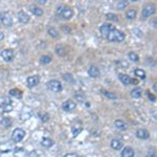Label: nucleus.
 Here are the masks:
<instances>
[{
  "instance_id": "obj_25",
  "label": "nucleus",
  "mask_w": 157,
  "mask_h": 157,
  "mask_svg": "<svg viewBox=\"0 0 157 157\" xmlns=\"http://www.w3.org/2000/svg\"><path fill=\"white\" fill-rule=\"evenodd\" d=\"M74 99H76V102L80 103H85V101H86V97L82 92H76L74 93Z\"/></svg>"
},
{
  "instance_id": "obj_34",
  "label": "nucleus",
  "mask_w": 157,
  "mask_h": 157,
  "mask_svg": "<svg viewBox=\"0 0 157 157\" xmlns=\"http://www.w3.org/2000/svg\"><path fill=\"white\" fill-rule=\"evenodd\" d=\"M50 61H51V58L49 56H42L40 59V62L42 64H48V63H50Z\"/></svg>"
},
{
  "instance_id": "obj_23",
  "label": "nucleus",
  "mask_w": 157,
  "mask_h": 157,
  "mask_svg": "<svg viewBox=\"0 0 157 157\" xmlns=\"http://www.w3.org/2000/svg\"><path fill=\"white\" fill-rule=\"evenodd\" d=\"M101 92L104 94L105 97H108V99H117V97H116L114 93L108 91V90H106V89H101Z\"/></svg>"
},
{
  "instance_id": "obj_37",
  "label": "nucleus",
  "mask_w": 157,
  "mask_h": 157,
  "mask_svg": "<svg viewBox=\"0 0 157 157\" xmlns=\"http://www.w3.org/2000/svg\"><path fill=\"white\" fill-rule=\"evenodd\" d=\"M106 17H107V19H109V20H111V21H114V22H116V21H118L117 16L114 15V14H112V13L107 14V15H106Z\"/></svg>"
},
{
  "instance_id": "obj_6",
  "label": "nucleus",
  "mask_w": 157,
  "mask_h": 157,
  "mask_svg": "<svg viewBox=\"0 0 157 157\" xmlns=\"http://www.w3.org/2000/svg\"><path fill=\"white\" fill-rule=\"evenodd\" d=\"M0 21H1V23L4 26H6V27H10V26L13 25V18H12V16L8 13L0 14Z\"/></svg>"
},
{
  "instance_id": "obj_17",
  "label": "nucleus",
  "mask_w": 157,
  "mask_h": 157,
  "mask_svg": "<svg viewBox=\"0 0 157 157\" xmlns=\"http://www.w3.org/2000/svg\"><path fill=\"white\" fill-rule=\"evenodd\" d=\"M134 150L131 147H126L122 152V157H134Z\"/></svg>"
},
{
  "instance_id": "obj_15",
  "label": "nucleus",
  "mask_w": 157,
  "mask_h": 157,
  "mask_svg": "<svg viewBox=\"0 0 157 157\" xmlns=\"http://www.w3.org/2000/svg\"><path fill=\"white\" fill-rule=\"evenodd\" d=\"M118 78H119V81L126 85V86H128L131 84V78L128 76V74H124V73H118Z\"/></svg>"
},
{
  "instance_id": "obj_24",
  "label": "nucleus",
  "mask_w": 157,
  "mask_h": 157,
  "mask_svg": "<svg viewBox=\"0 0 157 157\" xmlns=\"http://www.w3.org/2000/svg\"><path fill=\"white\" fill-rule=\"evenodd\" d=\"M10 94L12 97H17V99H21V97H22V92H21V90H19V89H17V88L10 89Z\"/></svg>"
},
{
  "instance_id": "obj_9",
  "label": "nucleus",
  "mask_w": 157,
  "mask_h": 157,
  "mask_svg": "<svg viewBox=\"0 0 157 157\" xmlns=\"http://www.w3.org/2000/svg\"><path fill=\"white\" fill-rule=\"evenodd\" d=\"M31 115H33L31 109L28 107H25L22 109V111H21V113H20V119L23 122V120H26V119H28V118H31Z\"/></svg>"
},
{
  "instance_id": "obj_46",
  "label": "nucleus",
  "mask_w": 157,
  "mask_h": 157,
  "mask_svg": "<svg viewBox=\"0 0 157 157\" xmlns=\"http://www.w3.org/2000/svg\"><path fill=\"white\" fill-rule=\"evenodd\" d=\"M131 83L137 84V83H138V81H137V80H135V78H131Z\"/></svg>"
},
{
  "instance_id": "obj_42",
  "label": "nucleus",
  "mask_w": 157,
  "mask_h": 157,
  "mask_svg": "<svg viewBox=\"0 0 157 157\" xmlns=\"http://www.w3.org/2000/svg\"><path fill=\"white\" fill-rule=\"evenodd\" d=\"M64 157H78L76 154H74V153H69V154H66Z\"/></svg>"
},
{
  "instance_id": "obj_12",
  "label": "nucleus",
  "mask_w": 157,
  "mask_h": 157,
  "mask_svg": "<svg viewBox=\"0 0 157 157\" xmlns=\"http://www.w3.org/2000/svg\"><path fill=\"white\" fill-rule=\"evenodd\" d=\"M113 27L110 24H103L102 26H101V28H99V31H101V35H102L103 37H105V38H107L108 35H109V33L111 31V29H112Z\"/></svg>"
},
{
  "instance_id": "obj_22",
  "label": "nucleus",
  "mask_w": 157,
  "mask_h": 157,
  "mask_svg": "<svg viewBox=\"0 0 157 157\" xmlns=\"http://www.w3.org/2000/svg\"><path fill=\"white\" fill-rule=\"evenodd\" d=\"M136 15H137V10H136L135 8H131V10H129L128 12L126 13V17H127V19H129V20L134 19L136 17Z\"/></svg>"
},
{
  "instance_id": "obj_16",
  "label": "nucleus",
  "mask_w": 157,
  "mask_h": 157,
  "mask_svg": "<svg viewBox=\"0 0 157 157\" xmlns=\"http://www.w3.org/2000/svg\"><path fill=\"white\" fill-rule=\"evenodd\" d=\"M18 19H19V21H20L21 23L25 24L29 21V16L27 15L25 12L21 10V12H19V14H18Z\"/></svg>"
},
{
  "instance_id": "obj_7",
  "label": "nucleus",
  "mask_w": 157,
  "mask_h": 157,
  "mask_svg": "<svg viewBox=\"0 0 157 157\" xmlns=\"http://www.w3.org/2000/svg\"><path fill=\"white\" fill-rule=\"evenodd\" d=\"M76 103L73 102V101H71V99H67L65 102H63V104H62L63 110L66 111V112H70V111L76 109Z\"/></svg>"
},
{
  "instance_id": "obj_5",
  "label": "nucleus",
  "mask_w": 157,
  "mask_h": 157,
  "mask_svg": "<svg viewBox=\"0 0 157 157\" xmlns=\"http://www.w3.org/2000/svg\"><path fill=\"white\" fill-rule=\"evenodd\" d=\"M46 86H47V88L52 92H60L61 90H62V84H61L59 81H57V80L48 81L46 84Z\"/></svg>"
},
{
  "instance_id": "obj_19",
  "label": "nucleus",
  "mask_w": 157,
  "mask_h": 157,
  "mask_svg": "<svg viewBox=\"0 0 157 157\" xmlns=\"http://www.w3.org/2000/svg\"><path fill=\"white\" fill-rule=\"evenodd\" d=\"M110 146H111V148L114 150H120L123 148V142L120 140H118V139H112Z\"/></svg>"
},
{
  "instance_id": "obj_14",
  "label": "nucleus",
  "mask_w": 157,
  "mask_h": 157,
  "mask_svg": "<svg viewBox=\"0 0 157 157\" xmlns=\"http://www.w3.org/2000/svg\"><path fill=\"white\" fill-rule=\"evenodd\" d=\"M88 74L89 76H91V78H99V74H101V71L97 67V66H91V67L88 69Z\"/></svg>"
},
{
  "instance_id": "obj_32",
  "label": "nucleus",
  "mask_w": 157,
  "mask_h": 157,
  "mask_svg": "<svg viewBox=\"0 0 157 157\" xmlns=\"http://www.w3.org/2000/svg\"><path fill=\"white\" fill-rule=\"evenodd\" d=\"M127 5H128V2L125 1V0H122V1H118L117 2V5H116V8L118 10H125L127 8Z\"/></svg>"
},
{
  "instance_id": "obj_1",
  "label": "nucleus",
  "mask_w": 157,
  "mask_h": 157,
  "mask_svg": "<svg viewBox=\"0 0 157 157\" xmlns=\"http://www.w3.org/2000/svg\"><path fill=\"white\" fill-rule=\"evenodd\" d=\"M125 38L126 36L123 31H118V29L116 28L111 29V31H110L107 37V39L111 42H123L124 40H125Z\"/></svg>"
},
{
  "instance_id": "obj_11",
  "label": "nucleus",
  "mask_w": 157,
  "mask_h": 157,
  "mask_svg": "<svg viewBox=\"0 0 157 157\" xmlns=\"http://www.w3.org/2000/svg\"><path fill=\"white\" fill-rule=\"evenodd\" d=\"M136 137L139 139H148L150 137L149 131L147 129H138L136 131Z\"/></svg>"
},
{
  "instance_id": "obj_31",
  "label": "nucleus",
  "mask_w": 157,
  "mask_h": 157,
  "mask_svg": "<svg viewBox=\"0 0 157 157\" xmlns=\"http://www.w3.org/2000/svg\"><path fill=\"white\" fill-rule=\"evenodd\" d=\"M128 57H129V59H130V60L132 61V62H138V61H139V57H138V55H137L136 52H134V51L129 52Z\"/></svg>"
},
{
  "instance_id": "obj_3",
  "label": "nucleus",
  "mask_w": 157,
  "mask_h": 157,
  "mask_svg": "<svg viewBox=\"0 0 157 157\" xmlns=\"http://www.w3.org/2000/svg\"><path fill=\"white\" fill-rule=\"evenodd\" d=\"M155 12H156V6H155L154 3H148L144 6L142 8V12H141V18L147 19L149 18L150 16L154 15Z\"/></svg>"
},
{
  "instance_id": "obj_28",
  "label": "nucleus",
  "mask_w": 157,
  "mask_h": 157,
  "mask_svg": "<svg viewBox=\"0 0 157 157\" xmlns=\"http://www.w3.org/2000/svg\"><path fill=\"white\" fill-rule=\"evenodd\" d=\"M12 110H13L12 104H10V105H1V106H0V113H2V112H10Z\"/></svg>"
},
{
  "instance_id": "obj_30",
  "label": "nucleus",
  "mask_w": 157,
  "mask_h": 157,
  "mask_svg": "<svg viewBox=\"0 0 157 157\" xmlns=\"http://www.w3.org/2000/svg\"><path fill=\"white\" fill-rule=\"evenodd\" d=\"M38 115H39V118L43 123H46V122H48V119H49V115L46 112H39Z\"/></svg>"
},
{
  "instance_id": "obj_10",
  "label": "nucleus",
  "mask_w": 157,
  "mask_h": 157,
  "mask_svg": "<svg viewBox=\"0 0 157 157\" xmlns=\"http://www.w3.org/2000/svg\"><path fill=\"white\" fill-rule=\"evenodd\" d=\"M26 82H27V86H28L29 88H33V87L37 86V85L39 84L40 78H39V76H31L27 78Z\"/></svg>"
},
{
  "instance_id": "obj_21",
  "label": "nucleus",
  "mask_w": 157,
  "mask_h": 157,
  "mask_svg": "<svg viewBox=\"0 0 157 157\" xmlns=\"http://www.w3.org/2000/svg\"><path fill=\"white\" fill-rule=\"evenodd\" d=\"M29 10L36 16H41L42 14H43L42 8H40L39 6H37V5H31V6H29Z\"/></svg>"
},
{
  "instance_id": "obj_18",
  "label": "nucleus",
  "mask_w": 157,
  "mask_h": 157,
  "mask_svg": "<svg viewBox=\"0 0 157 157\" xmlns=\"http://www.w3.org/2000/svg\"><path fill=\"white\" fill-rule=\"evenodd\" d=\"M114 126H115V128L118 129V130H120V131L127 130V124H126L125 122H123V120H120V119L115 120Z\"/></svg>"
},
{
  "instance_id": "obj_38",
  "label": "nucleus",
  "mask_w": 157,
  "mask_h": 157,
  "mask_svg": "<svg viewBox=\"0 0 157 157\" xmlns=\"http://www.w3.org/2000/svg\"><path fill=\"white\" fill-rule=\"evenodd\" d=\"M63 78H64V80H65L66 82H69V83L73 82V76H71L70 73H65V74L63 76Z\"/></svg>"
},
{
  "instance_id": "obj_47",
  "label": "nucleus",
  "mask_w": 157,
  "mask_h": 157,
  "mask_svg": "<svg viewBox=\"0 0 157 157\" xmlns=\"http://www.w3.org/2000/svg\"><path fill=\"white\" fill-rule=\"evenodd\" d=\"M153 25H154V27H156V28H157V18L153 21Z\"/></svg>"
},
{
  "instance_id": "obj_39",
  "label": "nucleus",
  "mask_w": 157,
  "mask_h": 157,
  "mask_svg": "<svg viewBox=\"0 0 157 157\" xmlns=\"http://www.w3.org/2000/svg\"><path fill=\"white\" fill-rule=\"evenodd\" d=\"M82 131V128L81 127H78V128H72V134H73V136H76L78 135V133H80V132H81Z\"/></svg>"
},
{
  "instance_id": "obj_26",
  "label": "nucleus",
  "mask_w": 157,
  "mask_h": 157,
  "mask_svg": "<svg viewBox=\"0 0 157 157\" xmlns=\"http://www.w3.org/2000/svg\"><path fill=\"white\" fill-rule=\"evenodd\" d=\"M134 73H135L136 76H138L141 80H144V78H146V71L140 69V68H136L135 70H134Z\"/></svg>"
},
{
  "instance_id": "obj_44",
  "label": "nucleus",
  "mask_w": 157,
  "mask_h": 157,
  "mask_svg": "<svg viewBox=\"0 0 157 157\" xmlns=\"http://www.w3.org/2000/svg\"><path fill=\"white\" fill-rule=\"evenodd\" d=\"M3 39H4V35H3V33L0 31V41H2Z\"/></svg>"
},
{
  "instance_id": "obj_20",
  "label": "nucleus",
  "mask_w": 157,
  "mask_h": 157,
  "mask_svg": "<svg viewBox=\"0 0 157 157\" xmlns=\"http://www.w3.org/2000/svg\"><path fill=\"white\" fill-rule=\"evenodd\" d=\"M141 94H142V90H141V88H139V87H135V88L132 89V91H131V95H132V97H134V99H139V97H141Z\"/></svg>"
},
{
  "instance_id": "obj_45",
  "label": "nucleus",
  "mask_w": 157,
  "mask_h": 157,
  "mask_svg": "<svg viewBox=\"0 0 157 157\" xmlns=\"http://www.w3.org/2000/svg\"><path fill=\"white\" fill-rule=\"evenodd\" d=\"M39 3H41V4H45L46 3V0H37Z\"/></svg>"
},
{
  "instance_id": "obj_40",
  "label": "nucleus",
  "mask_w": 157,
  "mask_h": 157,
  "mask_svg": "<svg viewBox=\"0 0 157 157\" xmlns=\"http://www.w3.org/2000/svg\"><path fill=\"white\" fill-rule=\"evenodd\" d=\"M147 157H157V155L153 150H150V151L147 153Z\"/></svg>"
},
{
  "instance_id": "obj_33",
  "label": "nucleus",
  "mask_w": 157,
  "mask_h": 157,
  "mask_svg": "<svg viewBox=\"0 0 157 157\" xmlns=\"http://www.w3.org/2000/svg\"><path fill=\"white\" fill-rule=\"evenodd\" d=\"M116 64H117V66H119L120 68H127L129 66V63L127 62L126 60H118V61H116Z\"/></svg>"
},
{
  "instance_id": "obj_48",
  "label": "nucleus",
  "mask_w": 157,
  "mask_h": 157,
  "mask_svg": "<svg viewBox=\"0 0 157 157\" xmlns=\"http://www.w3.org/2000/svg\"><path fill=\"white\" fill-rule=\"evenodd\" d=\"M153 89H154V91L157 92V82L154 84V86H153Z\"/></svg>"
},
{
  "instance_id": "obj_36",
  "label": "nucleus",
  "mask_w": 157,
  "mask_h": 157,
  "mask_svg": "<svg viewBox=\"0 0 157 157\" xmlns=\"http://www.w3.org/2000/svg\"><path fill=\"white\" fill-rule=\"evenodd\" d=\"M48 35H49L50 37H52V38H57L58 36H59V33H58L57 29L55 28H49L48 29Z\"/></svg>"
},
{
  "instance_id": "obj_13",
  "label": "nucleus",
  "mask_w": 157,
  "mask_h": 157,
  "mask_svg": "<svg viewBox=\"0 0 157 157\" xmlns=\"http://www.w3.org/2000/svg\"><path fill=\"white\" fill-rule=\"evenodd\" d=\"M13 150V144L10 142H2L0 144V153H8Z\"/></svg>"
},
{
  "instance_id": "obj_2",
  "label": "nucleus",
  "mask_w": 157,
  "mask_h": 157,
  "mask_svg": "<svg viewBox=\"0 0 157 157\" xmlns=\"http://www.w3.org/2000/svg\"><path fill=\"white\" fill-rule=\"evenodd\" d=\"M57 15H59L64 20H69L72 17L73 12L70 8H67L65 5H59L57 8Z\"/></svg>"
},
{
  "instance_id": "obj_35",
  "label": "nucleus",
  "mask_w": 157,
  "mask_h": 157,
  "mask_svg": "<svg viewBox=\"0 0 157 157\" xmlns=\"http://www.w3.org/2000/svg\"><path fill=\"white\" fill-rule=\"evenodd\" d=\"M56 52H57L59 56H64L65 55V49H64V47L59 45V46L56 47Z\"/></svg>"
},
{
  "instance_id": "obj_43",
  "label": "nucleus",
  "mask_w": 157,
  "mask_h": 157,
  "mask_svg": "<svg viewBox=\"0 0 157 157\" xmlns=\"http://www.w3.org/2000/svg\"><path fill=\"white\" fill-rule=\"evenodd\" d=\"M34 153H29V156L31 157H37V153H36V151H33Z\"/></svg>"
},
{
  "instance_id": "obj_29",
  "label": "nucleus",
  "mask_w": 157,
  "mask_h": 157,
  "mask_svg": "<svg viewBox=\"0 0 157 157\" xmlns=\"http://www.w3.org/2000/svg\"><path fill=\"white\" fill-rule=\"evenodd\" d=\"M0 124H1L3 127H5V128H8V127L12 125V119H10V117H3L2 119H1V122H0Z\"/></svg>"
},
{
  "instance_id": "obj_8",
  "label": "nucleus",
  "mask_w": 157,
  "mask_h": 157,
  "mask_svg": "<svg viewBox=\"0 0 157 157\" xmlns=\"http://www.w3.org/2000/svg\"><path fill=\"white\" fill-rule=\"evenodd\" d=\"M1 57L5 62H10L14 59V51L12 49H4L1 51Z\"/></svg>"
},
{
  "instance_id": "obj_27",
  "label": "nucleus",
  "mask_w": 157,
  "mask_h": 157,
  "mask_svg": "<svg viewBox=\"0 0 157 157\" xmlns=\"http://www.w3.org/2000/svg\"><path fill=\"white\" fill-rule=\"evenodd\" d=\"M41 144L44 147V148H50V147L53 144V140L50 138H43L41 141Z\"/></svg>"
},
{
  "instance_id": "obj_41",
  "label": "nucleus",
  "mask_w": 157,
  "mask_h": 157,
  "mask_svg": "<svg viewBox=\"0 0 157 157\" xmlns=\"http://www.w3.org/2000/svg\"><path fill=\"white\" fill-rule=\"evenodd\" d=\"M148 97H149V99L151 102H155V101H156V97H155L154 94L150 93V92H148Z\"/></svg>"
},
{
  "instance_id": "obj_4",
  "label": "nucleus",
  "mask_w": 157,
  "mask_h": 157,
  "mask_svg": "<svg viewBox=\"0 0 157 157\" xmlns=\"http://www.w3.org/2000/svg\"><path fill=\"white\" fill-rule=\"evenodd\" d=\"M24 136H25V131L23 129H20V128H17L13 131V133H12V139H13L14 142H20L22 139L24 138Z\"/></svg>"
}]
</instances>
